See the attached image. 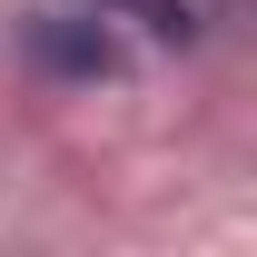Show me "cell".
I'll use <instances>...</instances> for the list:
<instances>
[{"instance_id":"2","label":"cell","mask_w":257,"mask_h":257,"mask_svg":"<svg viewBox=\"0 0 257 257\" xmlns=\"http://www.w3.org/2000/svg\"><path fill=\"white\" fill-rule=\"evenodd\" d=\"M99 20H139L149 40H188V0H99Z\"/></svg>"},{"instance_id":"1","label":"cell","mask_w":257,"mask_h":257,"mask_svg":"<svg viewBox=\"0 0 257 257\" xmlns=\"http://www.w3.org/2000/svg\"><path fill=\"white\" fill-rule=\"evenodd\" d=\"M30 60L50 69V79H109V69H119V40H109V20L40 10V20H30Z\"/></svg>"}]
</instances>
